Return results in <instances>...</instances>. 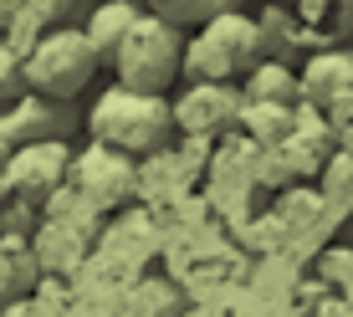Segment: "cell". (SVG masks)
I'll return each mask as SVG.
<instances>
[{
	"instance_id": "obj_2",
	"label": "cell",
	"mask_w": 353,
	"mask_h": 317,
	"mask_svg": "<svg viewBox=\"0 0 353 317\" xmlns=\"http://www.w3.org/2000/svg\"><path fill=\"white\" fill-rule=\"evenodd\" d=\"M174 128V113H169V97L164 92H139V88H113L97 92L92 113H88V133L92 143H108V149H123V154H149L159 149Z\"/></svg>"
},
{
	"instance_id": "obj_16",
	"label": "cell",
	"mask_w": 353,
	"mask_h": 317,
	"mask_svg": "<svg viewBox=\"0 0 353 317\" xmlns=\"http://www.w3.org/2000/svg\"><path fill=\"white\" fill-rule=\"evenodd\" d=\"M276 6H292V0H276Z\"/></svg>"
},
{
	"instance_id": "obj_9",
	"label": "cell",
	"mask_w": 353,
	"mask_h": 317,
	"mask_svg": "<svg viewBox=\"0 0 353 317\" xmlns=\"http://www.w3.org/2000/svg\"><path fill=\"white\" fill-rule=\"evenodd\" d=\"M77 6L82 0H0V36L26 57L36 46V36L52 26H67Z\"/></svg>"
},
{
	"instance_id": "obj_17",
	"label": "cell",
	"mask_w": 353,
	"mask_h": 317,
	"mask_svg": "<svg viewBox=\"0 0 353 317\" xmlns=\"http://www.w3.org/2000/svg\"><path fill=\"white\" fill-rule=\"evenodd\" d=\"M133 6H143V0H133Z\"/></svg>"
},
{
	"instance_id": "obj_3",
	"label": "cell",
	"mask_w": 353,
	"mask_h": 317,
	"mask_svg": "<svg viewBox=\"0 0 353 317\" xmlns=\"http://www.w3.org/2000/svg\"><path fill=\"white\" fill-rule=\"evenodd\" d=\"M108 67H113V82H123V88L169 92L174 77H185V31L154 10H139Z\"/></svg>"
},
{
	"instance_id": "obj_11",
	"label": "cell",
	"mask_w": 353,
	"mask_h": 317,
	"mask_svg": "<svg viewBox=\"0 0 353 317\" xmlns=\"http://www.w3.org/2000/svg\"><path fill=\"white\" fill-rule=\"evenodd\" d=\"M36 139H62V113H57L52 97L21 92L16 103L0 113V143L16 149V143H36Z\"/></svg>"
},
{
	"instance_id": "obj_4",
	"label": "cell",
	"mask_w": 353,
	"mask_h": 317,
	"mask_svg": "<svg viewBox=\"0 0 353 317\" xmlns=\"http://www.w3.org/2000/svg\"><path fill=\"white\" fill-rule=\"evenodd\" d=\"M97 57L88 46V36H82V26H52L36 36V46L26 57H21V72H26V92L36 97H52V103H72L88 82L97 77Z\"/></svg>"
},
{
	"instance_id": "obj_10",
	"label": "cell",
	"mask_w": 353,
	"mask_h": 317,
	"mask_svg": "<svg viewBox=\"0 0 353 317\" xmlns=\"http://www.w3.org/2000/svg\"><path fill=\"white\" fill-rule=\"evenodd\" d=\"M292 21H297V46L323 52V46H343L353 31V0H292Z\"/></svg>"
},
{
	"instance_id": "obj_14",
	"label": "cell",
	"mask_w": 353,
	"mask_h": 317,
	"mask_svg": "<svg viewBox=\"0 0 353 317\" xmlns=\"http://www.w3.org/2000/svg\"><path fill=\"white\" fill-rule=\"evenodd\" d=\"M143 10L164 16L169 26H179V31H194L200 21L221 16V10H241V0H143Z\"/></svg>"
},
{
	"instance_id": "obj_8",
	"label": "cell",
	"mask_w": 353,
	"mask_h": 317,
	"mask_svg": "<svg viewBox=\"0 0 353 317\" xmlns=\"http://www.w3.org/2000/svg\"><path fill=\"white\" fill-rule=\"evenodd\" d=\"M297 82H302V103L307 108H318V113H348L353 108V46L307 52Z\"/></svg>"
},
{
	"instance_id": "obj_1",
	"label": "cell",
	"mask_w": 353,
	"mask_h": 317,
	"mask_svg": "<svg viewBox=\"0 0 353 317\" xmlns=\"http://www.w3.org/2000/svg\"><path fill=\"white\" fill-rule=\"evenodd\" d=\"M266 57L261 26L246 10H221L185 31V77L190 82H236Z\"/></svg>"
},
{
	"instance_id": "obj_15",
	"label": "cell",
	"mask_w": 353,
	"mask_h": 317,
	"mask_svg": "<svg viewBox=\"0 0 353 317\" xmlns=\"http://www.w3.org/2000/svg\"><path fill=\"white\" fill-rule=\"evenodd\" d=\"M26 92V72H21V52L0 36V103H16Z\"/></svg>"
},
{
	"instance_id": "obj_13",
	"label": "cell",
	"mask_w": 353,
	"mask_h": 317,
	"mask_svg": "<svg viewBox=\"0 0 353 317\" xmlns=\"http://www.w3.org/2000/svg\"><path fill=\"white\" fill-rule=\"evenodd\" d=\"M143 6H133V0H103V6H92L88 10V21H82V36H88V46H92V57L97 62H113V52H118V41H123V31L133 26V16H139Z\"/></svg>"
},
{
	"instance_id": "obj_6",
	"label": "cell",
	"mask_w": 353,
	"mask_h": 317,
	"mask_svg": "<svg viewBox=\"0 0 353 317\" xmlns=\"http://www.w3.org/2000/svg\"><path fill=\"white\" fill-rule=\"evenodd\" d=\"M67 164L72 149L67 139H36V143H16L0 164V190H10L16 200H46L67 185Z\"/></svg>"
},
{
	"instance_id": "obj_5",
	"label": "cell",
	"mask_w": 353,
	"mask_h": 317,
	"mask_svg": "<svg viewBox=\"0 0 353 317\" xmlns=\"http://www.w3.org/2000/svg\"><path fill=\"white\" fill-rule=\"evenodd\" d=\"M67 185L77 190L88 205H97V210H113V205L133 200V190H139V169H133V154L108 149V143H88L82 154H72Z\"/></svg>"
},
{
	"instance_id": "obj_7",
	"label": "cell",
	"mask_w": 353,
	"mask_h": 317,
	"mask_svg": "<svg viewBox=\"0 0 353 317\" xmlns=\"http://www.w3.org/2000/svg\"><path fill=\"white\" fill-rule=\"evenodd\" d=\"M241 108H246V97H241L236 82H190L169 103V113H174V128L194 133V139H210V133L241 123Z\"/></svg>"
},
{
	"instance_id": "obj_12",
	"label": "cell",
	"mask_w": 353,
	"mask_h": 317,
	"mask_svg": "<svg viewBox=\"0 0 353 317\" xmlns=\"http://www.w3.org/2000/svg\"><path fill=\"white\" fill-rule=\"evenodd\" d=\"M241 97H246V103H272V108H297L302 103V82H297V72L287 62L261 57V62L241 77Z\"/></svg>"
}]
</instances>
